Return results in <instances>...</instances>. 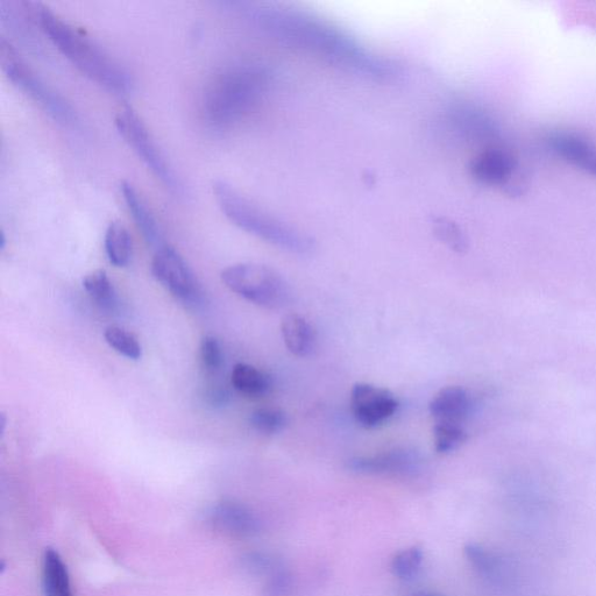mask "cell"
Masks as SVG:
<instances>
[{
    "mask_svg": "<svg viewBox=\"0 0 596 596\" xmlns=\"http://www.w3.org/2000/svg\"><path fill=\"white\" fill-rule=\"evenodd\" d=\"M464 555L467 562L482 576L493 577L500 570V559L493 552L485 549L484 546L468 543L465 545Z\"/></svg>",
    "mask_w": 596,
    "mask_h": 596,
    "instance_id": "cell-26",
    "label": "cell"
},
{
    "mask_svg": "<svg viewBox=\"0 0 596 596\" xmlns=\"http://www.w3.org/2000/svg\"><path fill=\"white\" fill-rule=\"evenodd\" d=\"M467 432L464 425L451 423H436L434 427V441L436 451L441 454L451 453L459 449L466 442Z\"/></svg>",
    "mask_w": 596,
    "mask_h": 596,
    "instance_id": "cell-24",
    "label": "cell"
},
{
    "mask_svg": "<svg viewBox=\"0 0 596 596\" xmlns=\"http://www.w3.org/2000/svg\"><path fill=\"white\" fill-rule=\"evenodd\" d=\"M516 162L512 155L499 148H489L475 156L470 173L473 179L489 187L507 186L512 180Z\"/></svg>",
    "mask_w": 596,
    "mask_h": 596,
    "instance_id": "cell-12",
    "label": "cell"
},
{
    "mask_svg": "<svg viewBox=\"0 0 596 596\" xmlns=\"http://www.w3.org/2000/svg\"><path fill=\"white\" fill-rule=\"evenodd\" d=\"M250 423L259 434L273 436L286 429L288 417L285 411L278 408H260L253 411Z\"/></svg>",
    "mask_w": 596,
    "mask_h": 596,
    "instance_id": "cell-23",
    "label": "cell"
},
{
    "mask_svg": "<svg viewBox=\"0 0 596 596\" xmlns=\"http://www.w3.org/2000/svg\"><path fill=\"white\" fill-rule=\"evenodd\" d=\"M42 588L45 596H74L67 566L53 549H47L42 559Z\"/></svg>",
    "mask_w": 596,
    "mask_h": 596,
    "instance_id": "cell-17",
    "label": "cell"
},
{
    "mask_svg": "<svg viewBox=\"0 0 596 596\" xmlns=\"http://www.w3.org/2000/svg\"><path fill=\"white\" fill-rule=\"evenodd\" d=\"M422 466L420 453L409 449H394L349 461V468L353 472L393 477H414L420 473Z\"/></svg>",
    "mask_w": 596,
    "mask_h": 596,
    "instance_id": "cell-10",
    "label": "cell"
},
{
    "mask_svg": "<svg viewBox=\"0 0 596 596\" xmlns=\"http://www.w3.org/2000/svg\"><path fill=\"white\" fill-rule=\"evenodd\" d=\"M231 382L239 393L253 397L266 395L272 387V380L268 374L243 363L234 366Z\"/></svg>",
    "mask_w": 596,
    "mask_h": 596,
    "instance_id": "cell-19",
    "label": "cell"
},
{
    "mask_svg": "<svg viewBox=\"0 0 596 596\" xmlns=\"http://www.w3.org/2000/svg\"><path fill=\"white\" fill-rule=\"evenodd\" d=\"M350 404L354 420L367 429L379 427L399 408V401L390 390L365 382L353 386Z\"/></svg>",
    "mask_w": 596,
    "mask_h": 596,
    "instance_id": "cell-9",
    "label": "cell"
},
{
    "mask_svg": "<svg viewBox=\"0 0 596 596\" xmlns=\"http://www.w3.org/2000/svg\"><path fill=\"white\" fill-rule=\"evenodd\" d=\"M548 140L552 151L560 158L596 176V146L592 141L566 132L553 133Z\"/></svg>",
    "mask_w": 596,
    "mask_h": 596,
    "instance_id": "cell-14",
    "label": "cell"
},
{
    "mask_svg": "<svg viewBox=\"0 0 596 596\" xmlns=\"http://www.w3.org/2000/svg\"><path fill=\"white\" fill-rule=\"evenodd\" d=\"M214 195L224 216L240 230L288 252L307 254L314 250V240L307 234L267 214L231 184L217 181Z\"/></svg>",
    "mask_w": 596,
    "mask_h": 596,
    "instance_id": "cell-3",
    "label": "cell"
},
{
    "mask_svg": "<svg viewBox=\"0 0 596 596\" xmlns=\"http://www.w3.org/2000/svg\"><path fill=\"white\" fill-rule=\"evenodd\" d=\"M33 5L34 18L42 33L77 70L113 95L131 94L130 73L105 49L45 5Z\"/></svg>",
    "mask_w": 596,
    "mask_h": 596,
    "instance_id": "cell-1",
    "label": "cell"
},
{
    "mask_svg": "<svg viewBox=\"0 0 596 596\" xmlns=\"http://www.w3.org/2000/svg\"><path fill=\"white\" fill-rule=\"evenodd\" d=\"M243 566L244 569L248 573L253 574V576L267 578L272 576L274 572L282 569V567H285L280 559L265 552L248 553V555L243 558Z\"/></svg>",
    "mask_w": 596,
    "mask_h": 596,
    "instance_id": "cell-27",
    "label": "cell"
},
{
    "mask_svg": "<svg viewBox=\"0 0 596 596\" xmlns=\"http://www.w3.org/2000/svg\"><path fill=\"white\" fill-rule=\"evenodd\" d=\"M208 520L216 530L233 537H252L260 530V522L252 510L234 501L217 503L210 509Z\"/></svg>",
    "mask_w": 596,
    "mask_h": 596,
    "instance_id": "cell-11",
    "label": "cell"
},
{
    "mask_svg": "<svg viewBox=\"0 0 596 596\" xmlns=\"http://www.w3.org/2000/svg\"><path fill=\"white\" fill-rule=\"evenodd\" d=\"M221 279L232 293L267 310L286 308L292 301V290L287 281L275 269L265 265L253 262L232 265L224 269Z\"/></svg>",
    "mask_w": 596,
    "mask_h": 596,
    "instance_id": "cell-5",
    "label": "cell"
},
{
    "mask_svg": "<svg viewBox=\"0 0 596 596\" xmlns=\"http://www.w3.org/2000/svg\"><path fill=\"white\" fill-rule=\"evenodd\" d=\"M200 357L202 366L208 373H216L221 370L224 364V352L216 337H203L200 346Z\"/></svg>",
    "mask_w": 596,
    "mask_h": 596,
    "instance_id": "cell-28",
    "label": "cell"
},
{
    "mask_svg": "<svg viewBox=\"0 0 596 596\" xmlns=\"http://www.w3.org/2000/svg\"><path fill=\"white\" fill-rule=\"evenodd\" d=\"M105 342L120 356L137 361L143 357V347L134 333L112 325L104 331Z\"/></svg>",
    "mask_w": 596,
    "mask_h": 596,
    "instance_id": "cell-21",
    "label": "cell"
},
{
    "mask_svg": "<svg viewBox=\"0 0 596 596\" xmlns=\"http://www.w3.org/2000/svg\"><path fill=\"white\" fill-rule=\"evenodd\" d=\"M115 124L120 137L144 162V165L151 170L156 179L172 193L180 194L182 184L179 176L176 175L172 165L156 144L152 133L149 132L148 127L138 113L127 106V108L117 113Z\"/></svg>",
    "mask_w": 596,
    "mask_h": 596,
    "instance_id": "cell-7",
    "label": "cell"
},
{
    "mask_svg": "<svg viewBox=\"0 0 596 596\" xmlns=\"http://www.w3.org/2000/svg\"><path fill=\"white\" fill-rule=\"evenodd\" d=\"M104 246L111 264L124 268L130 264L133 254L132 237L126 226L120 222H112L105 232Z\"/></svg>",
    "mask_w": 596,
    "mask_h": 596,
    "instance_id": "cell-18",
    "label": "cell"
},
{
    "mask_svg": "<svg viewBox=\"0 0 596 596\" xmlns=\"http://www.w3.org/2000/svg\"><path fill=\"white\" fill-rule=\"evenodd\" d=\"M271 75L257 63H234L212 76L202 94V115L212 129L229 130L264 98Z\"/></svg>",
    "mask_w": 596,
    "mask_h": 596,
    "instance_id": "cell-2",
    "label": "cell"
},
{
    "mask_svg": "<svg viewBox=\"0 0 596 596\" xmlns=\"http://www.w3.org/2000/svg\"><path fill=\"white\" fill-rule=\"evenodd\" d=\"M281 332L290 353L298 358H307L314 352L317 337L314 328L304 317L289 314L282 319Z\"/></svg>",
    "mask_w": 596,
    "mask_h": 596,
    "instance_id": "cell-16",
    "label": "cell"
},
{
    "mask_svg": "<svg viewBox=\"0 0 596 596\" xmlns=\"http://www.w3.org/2000/svg\"><path fill=\"white\" fill-rule=\"evenodd\" d=\"M85 292L91 297L99 308L105 311H116L118 308V295L108 273L103 269L91 272L83 279Z\"/></svg>",
    "mask_w": 596,
    "mask_h": 596,
    "instance_id": "cell-20",
    "label": "cell"
},
{
    "mask_svg": "<svg viewBox=\"0 0 596 596\" xmlns=\"http://www.w3.org/2000/svg\"><path fill=\"white\" fill-rule=\"evenodd\" d=\"M120 191H122L126 207L129 209L134 223L143 234L147 244L156 248L162 247L163 237L160 225L139 191L127 181L122 183Z\"/></svg>",
    "mask_w": 596,
    "mask_h": 596,
    "instance_id": "cell-15",
    "label": "cell"
},
{
    "mask_svg": "<svg viewBox=\"0 0 596 596\" xmlns=\"http://www.w3.org/2000/svg\"><path fill=\"white\" fill-rule=\"evenodd\" d=\"M202 400L211 409H222L231 401L229 389L222 385H211L204 388Z\"/></svg>",
    "mask_w": 596,
    "mask_h": 596,
    "instance_id": "cell-30",
    "label": "cell"
},
{
    "mask_svg": "<svg viewBox=\"0 0 596 596\" xmlns=\"http://www.w3.org/2000/svg\"><path fill=\"white\" fill-rule=\"evenodd\" d=\"M414 596H443V595L438 594V593L423 592V593H418Z\"/></svg>",
    "mask_w": 596,
    "mask_h": 596,
    "instance_id": "cell-31",
    "label": "cell"
},
{
    "mask_svg": "<svg viewBox=\"0 0 596 596\" xmlns=\"http://www.w3.org/2000/svg\"><path fill=\"white\" fill-rule=\"evenodd\" d=\"M472 399L467 390L459 386L445 387L432 397L430 415L436 423L461 424L470 416Z\"/></svg>",
    "mask_w": 596,
    "mask_h": 596,
    "instance_id": "cell-13",
    "label": "cell"
},
{
    "mask_svg": "<svg viewBox=\"0 0 596 596\" xmlns=\"http://www.w3.org/2000/svg\"><path fill=\"white\" fill-rule=\"evenodd\" d=\"M152 274L163 288L188 307L201 304V285L187 261L174 247L163 245L156 250L152 261Z\"/></svg>",
    "mask_w": 596,
    "mask_h": 596,
    "instance_id": "cell-8",
    "label": "cell"
},
{
    "mask_svg": "<svg viewBox=\"0 0 596 596\" xmlns=\"http://www.w3.org/2000/svg\"><path fill=\"white\" fill-rule=\"evenodd\" d=\"M432 231L435 237L450 250L457 253H464L467 250L468 241L466 234L461 227L452 219L437 217L432 222Z\"/></svg>",
    "mask_w": 596,
    "mask_h": 596,
    "instance_id": "cell-22",
    "label": "cell"
},
{
    "mask_svg": "<svg viewBox=\"0 0 596 596\" xmlns=\"http://www.w3.org/2000/svg\"><path fill=\"white\" fill-rule=\"evenodd\" d=\"M423 550L418 546H411V548L401 550L396 553L390 564L396 578L408 580L416 576L423 564Z\"/></svg>",
    "mask_w": 596,
    "mask_h": 596,
    "instance_id": "cell-25",
    "label": "cell"
},
{
    "mask_svg": "<svg viewBox=\"0 0 596 596\" xmlns=\"http://www.w3.org/2000/svg\"><path fill=\"white\" fill-rule=\"evenodd\" d=\"M295 590V578L292 572L282 569L274 572L266 580L265 596H292Z\"/></svg>",
    "mask_w": 596,
    "mask_h": 596,
    "instance_id": "cell-29",
    "label": "cell"
},
{
    "mask_svg": "<svg viewBox=\"0 0 596 596\" xmlns=\"http://www.w3.org/2000/svg\"><path fill=\"white\" fill-rule=\"evenodd\" d=\"M258 20L262 27L274 33L276 37L296 40L304 46L351 63L352 66L368 68L370 72H374L375 68L381 72L383 70V65H376L373 58L359 51L351 41L328 27L272 11H260Z\"/></svg>",
    "mask_w": 596,
    "mask_h": 596,
    "instance_id": "cell-4",
    "label": "cell"
},
{
    "mask_svg": "<svg viewBox=\"0 0 596 596\" xmlns=\"http://www.w3.org/2000/svg\"><path fill=\"white\" fill-rule=\"evenodd\" d=\"M0 65L14 87L33 99L55 122L67 126L74 124L76 117L72 106L49 88L3 38L0 40Z\"/></svg>",
    "mask_w": 596,
    "mask_h": 596,
    "instance_id": "cell-6",
    "label": "cell"
}]
</instances>
